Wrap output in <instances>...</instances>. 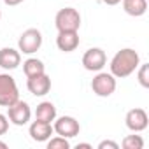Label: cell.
<instances>
[{"label":"cell","mask_w":149,"mask_h":149,"mask_svg":"<svg viewBox=\"0 0 149 149\" xmlns=\"http://www.w3.org/2000/svg\"><path fill=\"white\" fill-rule=\"evenodd\" d=\"M139 65H140L139 53L132 47H125V49H119L112 56L109 67H111V74L116 79H125V77L132 76Z\"/></svg>","instance_id":"6da1fadb"},{"label":"cell","mask_w":149,"mask_h":149,"mask_svg":"<svg viewBox=\"0 0 149 149\" xmlns=\"http://www.w3.org/2000/svg\"><path fill=\"white\" fill-rule=\"evenodd\" d=\"M54 25L58 32H77L81 26V14L74 7H63L56 13Z\"/></svg>","instance_id":"7a4b0ae2"},{"label":"cell","mask_w":149,"mask_h":149,"mask_svg":"<svg viewBox=\"0 0 149 149\" xmlns=\"http://www.w3.org/2000/svg\"><path fill=\"white\" fill-rule=\"evenodd\" d=\"M18 100H19V90L14 77L9 74H0V105L9 107Z\"/></svg>","instance_id":"3957f363"},{"label":"cell","mask_w":149,"mask_h":149,"mask_svg":"<svg viewBox=\"0 0 149 149\" xmlns=\"http://www.w3.org/2000/svg\"><path fill=\"white\" fill-rule=\"evenodd\" d=\"M116 86H118V83H116V77L112 76V74L109 72H98L97 76L93 77V81H91V90H93V93L97 95V97H102V98H107V97H111L114 91H116Z\"/></svg>","instance_id":"277c9868"},{"label":"cell","mask_w":149,"mask_h":149,"mask_svg":"<svg viewBox=\"0 0 149 149\" xmlns=\"http://www.w3.org/2000/svg\"><path fill=\"white\" fill-rule=\"evenodd\" d=\"M42 46V33L37 28H28L19 35L18 40V49L23 54H33L40 49Z\"/></svg>","instance_id":"5b68a950"},{"label":"cell","mask_w":149,"mask_h":149,"mask_svg":"<svg viewBox=\"0 0 149 149\" xmlns=\"http://www.w3.org/2000/svg\"><path fill=\"white\" fill-rule=\"evenodd\" d=\"M53 132H56L60 137L74 139V137L79 135L81 125H79V121L76 118H72V116H60V118H54Z\"/></svg>","instance_id":"8992f818"},{"label":"cell","mask_w":149,"mask_h":149,"mask_svg":"<svg viewBox=\"0 0 149 149\" xmlns=\"http://www.w3.org/2000/svg\"><path fill=\"white\" fill-rule=\"evenodd\" d=\"M7 118H9V121L13 125L25 126L30 121V118H32V109H30V105L26 102L18 100V102H14L13 105L7 107Z\"/></svg>","instance_id":"52a82bcc"},{"label":"cell","mask_w":149,"mask_h":149,"mask_svg":"<svg viewBox=\"0 0 149 149\" xmlns=\"http://www.w3.org/2000/svg\"><path fill=\"white\" fill-rule=\"evenodd\" d=\"M107 63V54L100 47H90L83 54V65L90 72H100Z\"/></svg>","instance_id":"ba28073f"},{"label":"cell","mask_w":149,"mask_h":149,"mask_svg":"<svg viewBox=\"0 0 149 149\" xmlns=\"http://www.w3.org/2000/svg\"><path fill=\"white\" fill-rule=\"evenodd\" d=\"M125 125L128 130H132L133 133H139V132H144L149 125V118H147V112L140 107H135V109H130L126 112V118H125Z\"/></svg>","instance_id":"9c48e42d"},{"label":"cell","mask_w":149,"mask_h":149,"mask_svg":"<svg viewBox=\"0 0 149 149\" xmlns=\"http://www.w3.org/2000/svg\"><path fill=\"white\" fill-rule=\"evenodd\" d=\"M26 88L33 97H44L51 90V77L47 74H39V76H32L26 81Z\"/></svg>","instance_id":"30bf717a"},{"label":"cell","mask_w":149,"mask_h":149,"mask_svg":"<svg viewBox=\"0 0 149 149\" xmlns=\"http://www.w3.org/2000/svg\"><path fill=\"white\" fill-rule=\"evenodd\" d=\"M28 133H30L32 140H35V142H47L51 139V135H53V125L51 123H46V121L35 119L30 125Z\"/></svg>","instance_id":"8fae6325"},{"label":"cell","mask_w":149,"mask_h":149,"mask_svg":"<svg viewBox=\"0 0 149 149\" xmlns=\"http://www.w3.org/2000/svg\"><path fill=\"white\" fill-rule=\"evenodd\" d=\"M21 63V53L14 47H2L0 49V67L4 70H14Z\"/></svg>","instance_id":"7c38bea8"},{"label":"cell","mask_w":149,"mask_h":149,"mask_svg":"<svg viewBox=\"0 0 149 149\" xmlns=\"http://www.w3.org/2000/svg\"><path fill=\"white\" fill-rule=\"evenodd\" d=\"M56 46L63 53H72L79 46V33L77 32H58Z\"/></svg>","instance_id":"4fadbf2b"},{"label":"cell","mask_w":149,"mask_h":149,"mask_svg":"<svg viewBox=\"0 0 149 149\" xmlns=\"http://www.w3.org/2000/svg\"><path fill=\"white\" fill-rule=\"evenodd\" d=\"M56 118V107L51 102H40L35 109V119L39 121H46V123H53Z\"/></svg>","instance_id":"5bb4252c"},{"label":"cell","mask_w":149,"mask_h":149,"mask_svg":"<svg viewBox=\"0 0 149 149\" xmlns=\"http://www.w3.org/2000/svg\"><path fill=\"white\" fill-rule=\"evenodd\" d=\"M123 9L133 18L144 16L147 11V0H123Z\"/></svg>","instance_id":"9a60e30c"},{"label":"cell","mask_w":149,"mask_h":149,"mask_svg":"<svg viewBox=\"0 0 149 149\" xmlns=\"http://www.w3.org/2000/svg\"><path fill=\"white\" fill-rule=\"evenodd\" d=\"M23 72L26 77H32V76H39V74H44L46 72V67L42 63V60L39 58H28L23 61Z\"/></svg>","instance_id":"2e32d148"},{"label":"cell","mask_w":149,"mask_h":149,"mask_svg":"<svg viewBox=\"0 0 149 149\" xmlns=\"http://www.w3.org/2000/svg\"><path fill=\"white\" fill-rule=\"evenodd\" d=\"M125 149H142L144 147V139L140 135H126L121 142Z\"/></svg>","instance_id":"e0dca14e"},{"label":"cell","mask_w":149,"mask_h":149,"mask_svg":"<svg viewBox=\"0 0 149 149\" xmlns=\"http://www.w3.org/2000/svg\"><path fill=\"white\" fill-rule=\"evenodd\" d=\"M137 77L142 88H149V63H140L137 67Z\"/></svg>","instance_id":"ac0fdd59"},{"label":"cell","mask_w":149,"mask_h":149,"mask_svg":"<svg viewBox=\"0 0 149 149\" xmlns=\"http://www.w3.org/2000/svg\"><path fill=\"white\" fill-rule=\"evenodd\" d=\"M47 149H70V142H68V139L56 135L47 140Z\"/></svg>","instance_id":"d6986e66"},{"label":"cell","mask_w":149,"mask_h":149,"mask_svg":"<svg viewBox=\"0 0 149 149\" xmlns=\"http://www.w3.org/2000/svg\"><path fill=\"white\" fill-rule=\"evenodd\" d=\"M9 132V118L6 114H0V135H6Z\"/></svg>","instance_id":"ffe728a7"},{"label":"cell","mask_w":149,"mask_h":149,"mask_svg":"<svg viewBox=\"0 0 149 149\" xmlns=\"http://www.w3.org/2000/svg\"><path fill=\"white\" fill-rule=\"evenodd\" d=\"M98 149H119V144L114 140H102L98 144Z\"/></svg>","instance_id":"44dd1931"},{"label":"cell","mask_w":149,"mask_h":149,"mask_svg":"<svg viewBox=\"0 0 149 149\" xmlns=\"http://www.w3.org/2000/svg\"><path fill=\"white\" fill-rule=\"evenodd\" d=\"M6 2V6H9V7H14V6H19L21 2H25V0H4Z\"/></svg>","instance_id":"7402d4cb"},{"label":"cell","mask_w":149,"mask_h":149,"mask_svg":"<svg viewBox=\"0 0 149 149\" xmlns=\"http://www.w3.org/2000/svg\"><path fill=\"white\" fill-rule=\"evenodd\" d=\"M104 2H105L107 6H118V4L121 2V0H104Z\"/></svg>","instance_id":"603a6c76"},{"label":"cell","mask_w":149,"mask_h":149,"mask_svg":"<svg viewBox=\"0 0 149 149\" xmlns=\"http://www.w3.org/2000/svg\"><path fill=\"white\" fill-rule=\"evenodd\" d=\"M81 147H84V149H93V147H91V144H86V142H83V144H77V149H81Z\"/></svg>","instance_id":"cb8c5ba5"},{"label":"cell","mask_w":149,"mask_h":149,"mask_svg":"<svg viewBox=\"0 0 149 149\" xmlns=\"http://www.w3.org/2000/svg\"><path fill=\"white\" fill-rule=\"evenodd\" d=\"M0 147H2V149H6V147H7V144H6L4 140H0Z\"/></svg>","instance_id":"d4e9b609"},{"label":"cell","mask_w":149,"mask_h":149,"mask_svg":"<svg viewBox=\"0 0 149 149\" xmlns=\"http://www.w3.org/2000/svg\"><path fill=\"white\" fill-rule=\"evenodd\" d=\"M0 19H2V11H0Z\"/></svg>","instance_id":"484cf974"}]
</instances>
